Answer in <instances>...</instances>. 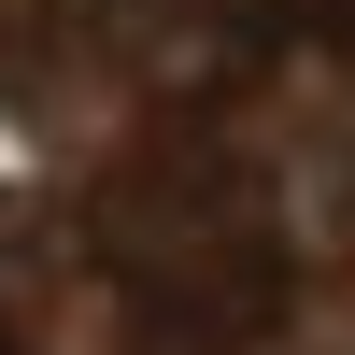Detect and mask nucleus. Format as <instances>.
Masks as SVG:
<instances>
[{
  "mask_svg": "<svg viewBox=\"0 0 355 355\" xmlns=\"http://www.w3.org/2000/svg\"><path fill=\"white\" fill-rule=\"evenodd\" d=\"M341 43H355V15H341Z\"/></svg>",
  "mask_w": 355,
  "mask_h": 355,
  "instance_id": "nucleus-5",
  "label": "nucleus"
},
{
  "mask_svg": "<svg viewBox=\"0 0 355 355\" xmlns=\"http://www.w3.org/2000/svg\"><path fill=\"white\" fill-rule=\"evenodd\" d=\"M0 355H28V327H15V313H0Z\"/></svg>",
  "mask_w": 355,
  "mask_h": 355,
  "instance_id": "nucleus-4",
  "label": "nucleus"
},
{
  "mask_svg": "<svg viewBox=\"0 0 355 355\" xmlns=\"http://www.w3.org/2000/svg\"><path fill=\"white\" fill-rule=\"evenodd\" d=\"M128 355H270V341H128Z\"/></svg>",
  "mask_w": 355,
  "mask_h": 355,
  "instance_id": "nucleus-3",
  "label": "nucleus"
},
{
  "mask_svg": "<svg viewBox=\"0 0 355 355\" xmlns=\"http://www.w3.org/2000/svg\"><path fill=\"white\" fill-rule=\"evenodd\" d=\"M85 242L128 299V341H270L284 355V327H299V227L214 128L128 142L85 199Z\"/></svg>",
  "mask_w": 355,
  "mask_h": 355,
  "instance_id": "nucleus-1",
  "label": "nucleus"
},
{
  "mask_svg": "<svg viewBox=\"0 0 355 355\" xmlns=\"http://www.w3.org/2000/svg\"><path fill=\"white\" fill-rule=\"evenodd\" d=\"M256 15H270V28H313V43H341V15H355V0H256Z\"/></svg>",
  "mask_w": 355,
  "mask_h": 355,
  "instance_id": "nucleus-2",
  "label": "nucleus"
}]
</instances>
